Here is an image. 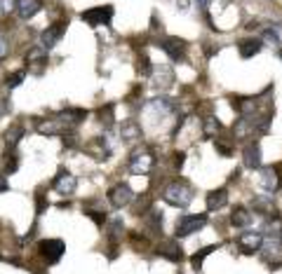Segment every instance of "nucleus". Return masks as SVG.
I'll use <instances>...</instances> for the list:
<instances>
[{
  "instance_id": "f257e3e1",
  "label": "nucleus",
  "mask_w": 282,
  "mask_h": 274,
  "mask_svg": "<svg viewBox=\"0 0 282 274\" xmlns=\"http://www.w3.org/2000/svg\"><path fill=\"white\" fill-rule=\"evenodd\" d=\"M162 199H165L167 204L176 206V209H186L188 204L193 202V190L181 181L169 183V185L165 188V192H162Z\"/></svg>"
},
{
  "instance_id": "f03ea898",
  "label": "nucleus",
  "mask_w": 282,
  "mask_h": 274,
  "mask_svg": "<svg viewBox=\"0 0 282 274\" xmlns=\"http://www.w3.org/2000/svg\"><path fill=\"white\" fill-rule=\"evenodd\" d=\"M155 164V157L148 148H141V150H134L132 157H130V171L132 173H139V176H146L148 171L153 169Z\"/></svg>"
},
{
  "instance_id": "7ed1b4c3",
  "label": "nucleus",
  "mask_w": 282,
  "mask_h": 274,
  "mask_svg": "<svg viewBox=\"0 0 282 274\" xmlns=\"http://www.w3.org/2000/svg\"><path fill=\"white\" fill-rule=\"evenodd\" d=\"M38 251H40V256L50 262V265H54V262L61 260V256H64L66 246H64L61 239H42L40 244H38Z\"/></svg>"
},
{
  "instance_id": "20e7f679",
  "label": "nucleus",
  "mask_w": 282,
  "mask_h": 274,
  "mask_svg": "<svg viewBox=\"0 0 282 274\" xmlns=\"http://www.w3.org/2000/svg\"><path fill=\"white\" fill-rule=\"evenodd\" d=\"M82 21H87L90 26H104L113 19V7L111 5H104V7H92L87 12H82Z\"/></svg>"
},
{
  "instance_id": "39448f33",
  "label": "nucleus",
  "mask_w": 282,
  "mask_h": 274,
  "mask_svg": "<svg viewBox=\"0 0 282 274\" xmlns=\"http://www.w3.org/2000/svg\"><path fill=\"white\" fill-rule=\"evenodd\" d=\"M207 223V216H181L176 221V235L179 237H188L193 232H198L202 225Z\"/></svg>"
},
{
  "instance_id": "423d86ee",
  "label": "nucleus",
  "mask_w": 282,
  "mask_h": 274,
  "mask_svg": "<svg viewBox=\"0 0 282 274\" xmlns=\"http://www.w3.org/2000/svg\"><path fill=\"white\" fill-rule=\"evenodd\" d=\"M134 199L132 195V188L130 185H115V188H111V192H108V202H111V206H115V209H122V206H127L130 202Z\"/></svg>"
},
{
  "instance_id": "0eeeda50",
  "label": "nucleus",
  "mask_w": 282,
  "mask_h": 274,
  "mask_svg": "<svg viewBox=\"0 0 282 274\" xmlns=\"http://www.w3.org/2000/svg\"><path fill=\"white\" fill-rule=\"evenodd\" d=\"M75 185H78L75 176L68 173V171H59V176H56L52 183V188L59 195H73V192H75Z\"/></svg>"
},
{
  "instance_id": "6e6552de",
  "label": "nucleus",
  "mask_w": 282,
  "mask_h": 274,
  "mask_svg": "<svg viewBox=\"0 0 282 274\" xmlns=\"http://www.w3.org/2000/svg\"><path fill=\"white\" fill-rule=\"evenodd\" d=\"M64 31H66V24H54V26H47L45 31H42V35H40L42 47H45V50L54 47V45H56V42L61 40Z\"/></svg>"
},
{
  "instance_id": "1a4fd4ad",
  "label": "nucleus",
  "mask_w": 282,
  "mask_h": 274,
  "mask_svg": "<svg viewBox=\"0 0 282 274\" xmlns=\"http://www.w3.org/2000/svg\"><path fill=\"white\" fill-rule=\"evenodd\" d=\"M160 47L169 54L174 61L184 59V54H186V42H184V40H179V38H165L160 42Z\"/></svg>"
},
{
  "instance_id": "9d476101",
  "label": "nucleus",
  "mask_w": 282,
  "mask_h": 274,
  "mask_svg": "<svg viewBox=\"0 0 282 274\" xmlns=\"http://www.w3.org/2000/svg\"><path fill=\"white\" fill-rule=\"evenodd\" d=\"M242 162H244L247 169H259V167H261V145L259 143L247 145L244 153H242Z\"/></svg>"
},
{
  "instance_id": "9b49d317",
  "label": "nucleus",
  "mask_w": 282,
  "mask_h": 274,
  "mask_svg": "<svg viewBox=\"0 0 282 274\" xmlns=\"http://www.w3.org/2000/svg\"><path fill=\"white\" fill-rule=\"evenodd\" d=\"M42 7V0H17V12L21 19H31L36 14L40 12Z\"/></svg>"
},
{
  "instance_id": "f8f14e48",
  "label": "nucleus",
  "mask_w": 282,
  "mask_h": 274,
  "mask_svg": "<svg viewBox=\"0 0 282 274\" xmlns=\"http://www.w3.org/2000/svg\"><path fill=\"white\" fill-rule=\"evenodd\" d=\"M259 248H261V232H244L240 237V251L254 253Z\"/></svg>"
},
{
  "instance_id": "ddd939ff",
  "label": "nucleus",
  "mask_w": 282,
  "mask_h": 274,
  "mask_svg": "<svg viewBox=\"0 0 282 274\" xmlns=\"http://www.w3.org/2000/svg\"><path fill=\"white\" fill-rule=\"evenodd\" d=\"M226 202H228V192H226L224 188H219V190H212V192L207 195V211L221 209V206H226Z\"/></svg>"
},
{
  "instance_id": "4468645a",
  "label": "nucleus",
  "mask_w": 282,
  "mask_h": 274,
  "mask_svg": "<svg viewBox=\"0 0 282 274\" xmlns=\"http://www.w3.org/2000/svg\"><path fill=\"white\" fill-rule=\"evenodd\" d=\"M249 223H252V213L247 209H242V206H238L230 213V225L233 227H249Z\"/></svg>"
},
{
  "instance_id": "2eb2a0df",
  "label": "nucleus",
  "mask_w": 282,
  "mask_h": 274,
  "mask_svg": "<svg viewBox=\"0 0 282 274\" xmlns=\"http://www.w3.org/2000/svg\"><path fill=\"white\" fill-rule=\"evenodd\" d=\"M261 52V42L259 40H242L240 42V56L242 59H252L254 54Z\"/></svg>"
},
{
  "instance_id": "dca6fc26",
  "label": "nucleus",
  "mask_w": 282,
  "mask_h": 274,
  "mask_svg": "<svg viewBox=\"0 0 282 274\" xmlns=\"http://www.w3.org/2000/svg\"><path fill=\"white\" fill-rule=\"evenodd\" d=\"M47 59V50L42 47V45H36V47H31L26 54V64H42Z\"/></svg>"
},
{
  "instance_id": "f3484780",
  "label": "nucleus",
  "mask_w": 282,
  "mask_h": 274,
  "mask_svg": "<svg viewBox=\"0 0 282 274\" xmlns=\"http://www.w3.org/2000/svg\"><path fill=\"white\" fill-rule=\"evenodd\" d=\"M21 136H24V127H19V124H12L10 129L5 131V143L10 145V148H14V145L21 141Z\"/></svg>"
},
{
  "instance_id": "a211bd4d",
  "label": "nucleus",
  "mask_w": 282,
  "mask_h": 274,
  "mask_svg": "<svg viewBox=\"0 0 282 274\" xmlns=\"http://www.w3.org/2000/svg\"><path fill=\"white\" fill-rule=\"evenodd\" d=\"M261 176H263L261 183H263L266 190H275V188H278V176H275V169H273V167H270V169H263Z\"/></svg>"
},
{
  "instance_id": "6ab92c4d",
  "label": "nucleus",
  "mask_w": 282,
  "mask_h": 274,
  "mask_svg": "<svg viewBox=\"0 0 282 274\" xmlns=\"http://www.w3.org/2000/svg\"><path fill=\"white\" fill-rule=\"evenodd\" d=\"M160 253L165 258H169V260H181V248L176 246L174 241H167V244L160 248Z\"/></svg>"
},
{
  "instance_id": "aec40b11",
  "label": "nucleus",
  "mask_w": 282,
  "mask_h": 274,
  "mask_svg": "<svg viewBox=\"0 0 282 274\" xmlns=\"http://www.w3.org/2000/svg\"><path fill=\"white\" fill-rule=\"evenodd\" d=\"M212 251H216V246H207V248H202L200 253H195V256L190 258L193 267H195V270H200V267H202V260H205V258H207V256H209Z\"/></svg>"
},
{
  "instance_id": "412c9836",
  "label": "nucleus",
  "mask_w": 282,
  "mask_h": 274,
  "mask_svg": "<svg viewBox=\"0 0 282 274\" xmlns=\"http://www.w3.org/2000/svg\"><path fill=\"white\" fill-rule=\"evenodd\" d=\"M24 78H26V73H24V70H17V73H12V75H7V87H10V89L19 87V85L24 82Z\"/></svg>"
},
{
  "instance_id": "4be33fe9",
  "label": "nucleus",
  "mask_w": 282,
  "mask_h": 274,
  "mask_svg": "<svg viewBox=\"0 0 282 274\" xmlns=\"http://www.w3.org/2000/svg\"><path fill=\"white\" fill-rule=\"evenodd\" d=\"M14 7H17L14 0H0V14H10Z\"/></svg>"
},
{
  "instance_id": "5701e85b",
  "label": "nucleus",
  "mask_w": 282,
  "mask_h": 274,
  "mask_svg": "<svg viewBox=\"0 0 282 274\" xmlns=\"http://www.w3.org/2000/svg\"><path fill=\"white\" fill-rule=\"evenodd\" d=\"M7 52H10V42H7L5 38H0V61L7 56Z\"/></svg>"
},
{
  "instance_id": "b1692460",
  "label": "nucleus",
  "mask_w": 282,
  "mask_h": 274,
  "mask_svg": "<svg viewBox=\"0 0 282 274\" xmlns=\"http://www.w3.org/2000/svg\"><path fill=\"white\" fill-rule=\"evenodd\" d=\"M205 127H207V134H212V131L214 129H219V122H216V120H207V122H205Z\"/></svg>"
},
{
  "instance_id": "393cba45",
  "label": "nucleus",
  "mask_w": 282,
  "mask_h": 274,
  "mask_svg": "<svg viewBox=\"0 0 282 274\" xmlns=\"http://www.w3.org/2000/svg\"><path fill=\"white\" fill-rule=\"evenodd\" d=\"M136 134H139V131H136L134 124H130V127H125V129H122V136H130V138H132V136H136Z\"/></svg>"
},
{
  "instance_id": "a878e982",
  "label": "nucleus",
  "mask_w": 282,
  "mask_h": 274,
  "mask_svg": "<svg viewBox=\"0 0 282 274\" xmlns=\"http://www.w3.org/2000/svg\"><path fill=\"white\" fill-rule=\"evenodd\" d=\"M254 206H256V209L270 211V204H268V202H263V199H256V202H254Z\"/></svg>"
},
{
  "instance_id": "bb28decb",
  "label": "nucleus",
  "mask_w": 282,
  "mask_h": 274,
  "mask_svg": "<svg viewBox=\"0 0 282 274\" xmlns=\"http://www.w3.org/2000/svg\"><path fill=\"white\" fill-rule=\"evenodd\" d=\"M10 188V183H7V178H5V173H0V192H5Z\"/></svg>"
},
{
  "instance_id": "cd10ccee",
  "label": "nucleus",
  "mask_w": 282,
  "mask_h": 274,
  "mask_svg": "<svg viewBox=\"0 0 282 274\" xmlns=\"http://www.w3.org/2000/svg\"><path fill=\"white\" fill-rule=\"evenodd\" d=\"M266 38L273 40V42H278V40H280V38H278V33H275V31H266Z\"/></svg>"
},
{
  "instance_id": "c85d7f7f",
  "label": "nucleus",
  "mask_w": 282,
  "mask_h": 274,
  "mask_svg": "<svg viewBox=\"0 0 282 274\" xmlns=\"http://www.w3.org/2000/svg\"><path fill=\"white\" fill-rule=\"evenodd\" d=\"M181 164H184V153H179V155H176V167H181Z\"/></svg>"
}]
</instances>
